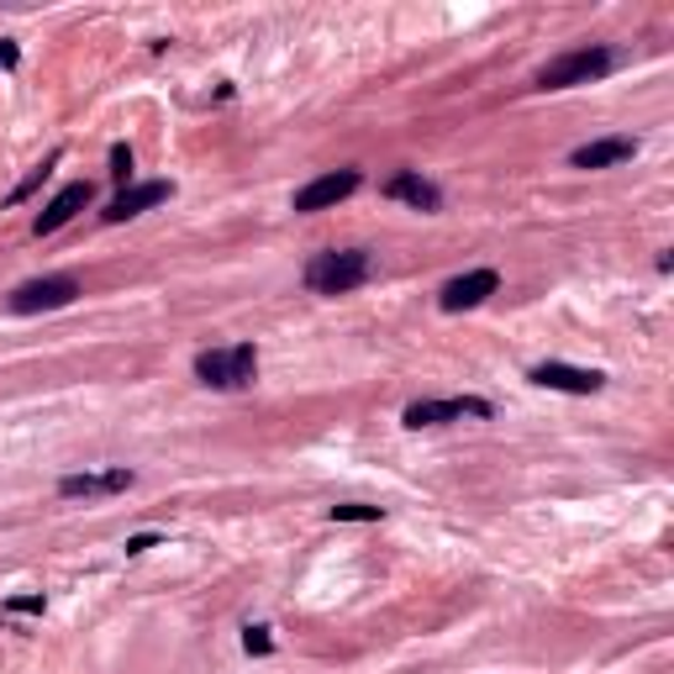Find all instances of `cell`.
Here are the masks:
<instances>
[{
	"label": "cell",
	"mask_w": 674,
	"mask_h": 674,
	"mask_svg": "<svg viewBox=\"0 0 674 674\" xmlns=\"http://www.w3.org/2000/svg\"><path fill=\"white\" fill-rule=\"evenodd\" d=\"M80 296V279L75 275H48V279H27L11 290V311L17 317H38V311H59Z\"/></svg>",
	"instance_id": "277c9868"
},
{
	"label": "cell",
	"mask_w": 674,
	"mask_h": 674,
	"mask_svg": "<svg viewBox=\"0 0 674 674\" xmlns=\"http://www.w3.org/2000/svg\"><path fill=\"white\" fill-rule=\"evenodd\" d=\"M90 200H96V185H90V179H75V185H63L59 196L48 200V206H42V217L32 221V232H38V238H48V232H59V227H69V221L80 217V211L90 206Z\"/></svg>",
	"instance_id": "ba28073f"
},
{
	"label": "cell",
	"mask_w": 674,
	"mask_h": 674,
	"mask_svg": "<svg viewBox=\"0 0 674 674\" xmlns=\"http://www.w3.org/2000/svg\"><path fill=\"white\" fill-rule=\"evenodd\" d=\"M242 643H248V654H269V648H275L269 627H248V633H242Z\"/></svg>",
	"instance_id": "e0dca14e"
},
{
	"label": "cell",
	"mask_w": 674,
	"mask_h": 674,
	"mask_svg": "<svg viewBox=\"0 0 674 674\" xmlns=\"http://www.w3.org/2000/svg\"><path fill=\"white\" fill-rule=\"evenodd\" d=\"M0 69H17V42H0Z\"/></svg>",
	"instance_id": "ffe728a7"
},
{
	"label": "cell",
	"mask_w": 674,
	"mask_h": 674,
	"mask_svg": "<svg viewBox=\"0 0 674 674\" xmlns=\"http://www.w3.org/2000/svg\"><path fill=\"white\" fill-rule=\"evenodd\" d=\"M379 506H358V500H348V506H333V522H379Z\"/></svg>",
	"instance_id": "9a60e30c"
},
{
	"label": "cell",
	"mask_w": 674,
	"mask_h": 674,
	"mask_svg": "<svg viewBox=\"0 0 674 674\" xmlns=\"http://www.w3.org/2000/svg\"><path fill=\"white\" fill-rule=\"evenodd\" d=\"M148 548H159V533H138V537H127V554H148Z\"/></svg>",
	"instance_id": "ac0fdd59"
},
{
	"label": "cell",
	"mask_w": 674,
	"mask_h": 674,
	"mask_svg": "<svg viewBox=\"0 0 674 674\" xmlns=\"http://www.w3.org/2000/svg\"><path fill=\"white\" fill-rule=\"evenodd\" d=\"M464 417H490V400L479 396H448V400H412L406 406V427L422 433V427H443V422H464Z\"/></svg>",
	"instance_id": "5b68a950"
},
{
	"label": "cell",
	"mask_w": 674,
	"mask_h": 674,
	"mask_svg": "<svg viewBox=\"0 0 674 674\" xmlns=\"http://www.w3.org/2000/svg\"><path fill=\"white\" fill-rule=\"evenodd\" d=\"M364 185V175L358 169H337V175H321V179H311L306 190H296V206L300 217H311V211H327V206H337V200H348Z\"/></svg>",
	"instance_id": "8992f818"
},
{
	"label": "cell",
	"mask_w": 674,
	"mask_h": 674,
	"mask_svg": "<svg viewBox=\"0 0 674 674\" xmlns=\"http://www.w3.org/2000/svg\"><path fill=\"white\" fill-rule=\"evenodd\" d=\"M132 469L117 464V469H96V475H63L59 479V496L63 500H100V496H121V490H132Z\"/></svg>",
	"instance_id": "52a82bcc"
},
{
	"label": "cell",
	"mask_w": 674,
	"mask_h": 674,
	"mask_svg": "<svg viewBox=\"0 0 674 674\" xmlns=\"http://www.w3.org/2000/svg\"><path fill=\"white\" fill-rule=\"evenodd\" d=\"M500 290V275L496 269H469V275H458L443 285V296H437V306L443 311H475L485 296H496Z\"/></svg>",
	"instance_id": "30bf717a"
},
{
	"label": "cell",
	"mask_w": 674,
	"mask_h": 674,
	"mask_svg": "<svg viewBox=\"0 0 674 674\" xmlns=\"http://www.w3.org/2000/svg\"><path fill=\"white\" fill-rule=\"evenodd\" d=\"M612 69H616L612 48H575V53L537 69V90H575V85H591L601 75H612Z\"/></svg>",
	"instance_id": "3957f363"
},
{
	"label": "cell",
	"mask_w": 674,
	"mask_h": 674,
	"mask_svg": "<svg viewBox=\"0 0 674 674\" xmlns=\"http://www.w3.org/2000/svg\"><path fill=\"white\" fill-rule=\"evenodd\" d=\"M258 375V348L254 343H238V348H206L196 358V379L206 390H242L254 385Z\"/></svg>",
	"instance_id": "7a4b0ae2"
},
{
	"label": "cell",
	"mask_w": 674,
	"mask_h": 674,
	"mask_svg": "<svg viewBox=\"0 0 674 674\" xmlns=\"http://www.w3.org/2000/svg\"><path fill=\"white\" fill-rule=\"evenodd\" d=\"M375 269V258L364 254V248H333V254H317L306 264V290H317V296H348L358 290L364 279Z\"/></svg>",
	"instance_id": "6da1fadb"
},
{
	"label": "cell",
	"mask_w": 674,
	"mask_h": 674,
	"mask_svg": "<svg viewBox=\"0 0 674 674\" xmlns=\"http://www.w3.org/2000/svg\"><path fill=\"white\" fill-rule=\"evenodd\" d=\"M175 196V185L169 179H148V185H127V190H117V200L100 211L106 221H132V217H142L148 206H163V200Z\"/></svg>",
	"instance_id": "8fae6325"
},
{
	"label": "cell",
	"mask_w": 674,
	"mask_h": 674,
	"mask_svg": "<svg viewBox=\"0 0 674 674\" xmlns=\"http://www.w3.org/2000/svg\"><path fill=\"white\" fill-rule=\"evenodd\" d=\"M53 163H59V153H53V159H48V163H38V169H32V175L21 179V185H17V190H11V196H6V200H11V206H17V200H27V196H32V190H38V185H42V179L53 175Z\"/></svg>",
	"instance_id": "5bb4252c"
},
{
	"label": "cell",
	"mask_w": 674,
	"mask_h": 674,
	"mask_svg": "<svg viewBox=\"0 0 674 674\" xmlns=\"http://www.w3.org/2000/svg\"><path fill=\"white\" fill-rule=\"evenodd\" d=\"M637 153L633 138H601V142H585V148H575V169H612V163H627Z\"/></svg>",
	"instance_id": "7c38bea8"
},
{
	"label": "cell",
	"mask_w": 674,
	"mask_h": 674,
	"mask_svg": "<svg viewBox=\"0 0 674 674\" xmlns=\"http://www.w3.org/2000/svg\"><path fill=\"white\" fill-rule=\"evenodd\" d=\"M6 612H42V595H17V601H6Z\"/></svg>",
	"instance_id": "d6986e66"
},
{
	"label": "cell",
	"mask_w": 674,
	"mask_h": 674,
	"mask_svg": "<svg viewBox=\"0 0 674 674\" xmlns=\"http://www.w3.org/2000/svg\"><path fill=\"white\" fill-rule=\"evenodd\" d=\"M533 385H543V390H564V396H595L601 385H606V375L601 369H575V364H558V358H548V364H537Z\"/></svg>",
	"instance_id": "9c48e42d"
},
{
	"label": "cell",
	"mask_w": 674,
	"mask_h": 674,
	"mask_svg": "<svg viewBox=\"0 0 674 674\" xmlns=\"http://www.w3.org/2000/svg\"><path fill=\"white\" fill-rule=\"evenodd\" d=\"M111 179H117L121 190H127V179H132V148H127V142L111 148Z\"/></svg>",
	"instance_id": "2e32d148"
},
{
	"label": "cell",
	"mask_w": 674,
	"mask_h": 674,
	"mask_svg": "<svg viewBox=\"0 0 674 674\" xmlns=\"http://www.w3.org/2000/svg\"><path fill=\"white\" fill-rule=\"evenodd\" d=\"M385 196H390V200H406V206H417V211H437V206H443V196H437L433 179L412 175V169H400V175L385 185Z\"/></svg>",
	"instance_id": "4fadbf2b"
}]
</instances>
